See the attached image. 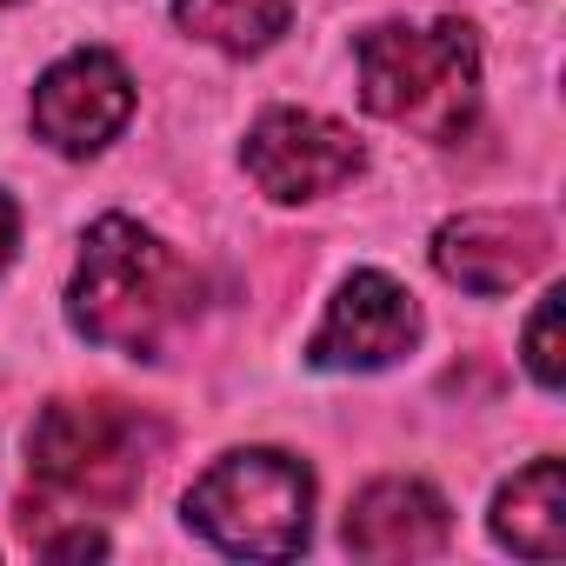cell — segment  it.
Listing matches in <instances>:
<instances>
[{
  "label": "cell",
  "mask_w": 566,
  "mask_h": 566,
  "mask_svg": "<svg viewBox=\"0 0 566 566\" xmlns=\"http://www.w3.org/2000/svg\"><path fill=\"white\" fill-rule=\"evenodd\" d=\"M493 539L520 559H559L566 546V506H559V460L539 453L493 493Z\"/></svg>",
  "instance_id": "obj_10"
},
{
  "label": "cell",
  "mask_w": 566,
  "mask_h": 566,
  "mask_svg": "<svg viewBox=\"0 0 566 566\" xmlns=\"http://www.w3.org/2000/svg\"><path fill=\"white\" fill-rule=\"evenodd\" d=\"M340 539L360 559H427L453 539V513L427 480H374L347 506Z\"/></svg>",
  "instance_id": "obj_9"
},
{
  "label": "cell",
  "mask_w": 566,
  "mask_h": 566,
  "mask_svg": "<svg viewBox=\"0 0 566 566\" xmlns=\"http://www.w3.org/2000/svg\"><path fill=\"white\" fill-rule=\"evenodd\" d=\"M187 526L233 559H294L314 533V473L280 447L220 453L187 486Z\"/></svg>",
  "instance_id": "obj_4"
},
{
  "label": "cell",
  "mask_w": 566,
  "mask_h": 566,
  "mask_svg": "<svg viewBox=\"0 0 566 566\" xmlns=\"http://www.w3.org/2000/svg\"><path fill=\"white\" fill-rule=\"evenodd\" d=\"M167 427L147 407L127 400H54L41 407L28 433V473L48 500L87 506V513H120L147 467L160 460Z\"/></svg>",
  "instance_id": "obj_3"
},
{
  "label": "cell",
  "mask_w": 566,
  "mask_h": 566,
  "mask_svg": "<svg viewBox=\"0 0 566 566\" xmlns=\"http://www.w3.org/2000/svg\"><path fill=\"white\" fill-rule=\"evenodd\" d=\"M34 134L67 154V160H87L101 154L127 120H134V81L127 67L107 54V48H81L67 61H54L34 87V107H28Z\"/></svg>",
  "instance_id": "obj_6"
},
{
  "label": "cell",
  "mask_w": 566,
  "mask_h": 566,
  "mask_svg": "<svg viewBox=\"0 0 566 566\" xmlns=\"http://www.w3.org/2000/svg\"><path fill=\"white\" fill-rule=\"evenodd\" d=\"M253 187L280 207H301V200H321L334 187H347L367 154L354 140V127L327 120V114H307V107H273L247 127V147H240Z\"/></svg>",
  "instance_id": "obj_5"
},
{
  "label": "cell",
  "mask_w": 566,
  "mask_h": 566,
  "mask_svg": "<svg viewBox=\"0 0 566 566\" xmlns=\"http://www.w3.org/2000/svg\"><path fill=\"white\" fill-rule=\"evenodd\" d=\"M413 340H420L413 294L400 287V280L367 266L334 294L321 334L307 340V360L327 367V374H374V367H394L400 354H413Z\"/></svg>",
  "instance_id": "obj_7"
},
{
  "label": "cell",
  "mask_w": 566,
  "mask_h": 566,
  "mask_svg": "<svg viewBox=\"0 0 566 566\" xmlns=\"http://www.w3.org/2000/svg\"><path fill=\"white\" fill-rule=\"evenodd\" d=\"M360 61V101L367 114L420 134V140H460L480 114V41L467 21H433V28H367L354 41Z\"/></svg>",
  "instance_id": "obj_2"
},
{
  "label": "cell",
  "mask_w": 566,
  "mask_h": 566,
  "mask_svg": "<svg viewBox=\"0 0 566 566\" xmlns=\"http://www.w3.org/2000/svg\"><path fill=\"white\" fill-rule=\"evenodd\" d=\"M174 21L220 54H266L294 28V0H174Z\"/></svg>",
  "instance_id": "obj_11"
},
{
  "label": "cell",
  "mask_w": 566,
  "mask_h": 566,
  "mask_svg": "<svg viewBox=\"0 0 566 566\" xmlns=\"http://www.w3.org/2000/svg\"><path fill=\"white\" fill-rule=\"evenodd\" d=\"M14 227H21V220H14V200L0 193V266H8V253H14Z\"/></svg>",
  "instance_id": "obj_13"
},
{
  "label": "cell",
  "mask_w": 566,
  "mask_h": 566,
  "mask_svg": "<svg viewBox=\"0 0 566 566\" xmlns=\"http://www.w3.org/2000/svg\"><path fill=\"white\" fill-rule=\"evenodd\" d=\"M559 287L553 294H539V307H533V321H526V374L546 387V394H559Z\"/></svg>",
  "instance_id": "obj_12"
},
{
  "label": "cell",
  "mask_w": 566,
  "mask_h": 566,
  "mask_svg": "<svg viewBox=\"0 0 566 566\" xmlns=\"http://www.w3.org/2000/svg\"><path fill=\"white\" fill-rule=\"evenodd\" d=\"M553 253V227L533 207H493V213H460L433 233V266L467 294H513L526 273H539Z\"/></svg>",
  "instance_id": "obj_8"
},
{
  "label": "cell",
  "mask_w": 566,
  "mask_h": 566,
  "mask_svg": "<svg viewBox=\"0 0 566 566\" xmlns=\"http://www.w3.org/2000/svg\"><path fill=\"white\" fill-rule=\"evenodd\" d=\"M200 307V273L140 220L107 213L81 240V266L67 287V321L94 347L154 360L174 327H187Z\"/></svg>",
  "instance_id": "obj_1"
},
{
  "label": "cell",
  "mask_w": 566,
  "mask_h": 566,
  "mask_svg": "<svg viewBox=\"0 0 566 566\" xmlns=\"http://www.w3.org/2000/svg\"><path fill=\"white\" fill-rule=\"evenodd\" d=\"M0 8H14V0H0Z\"/></svg>",
  "instance_id": "obj_14"
}]
</instances>
